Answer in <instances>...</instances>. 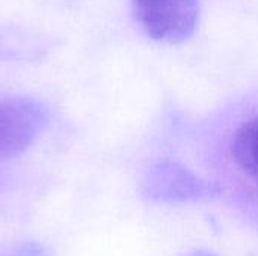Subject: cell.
Wrapping results in <instances>:
<instances>
[{"instance_id":"obj_4","label":"cell","mask_w":258,"mask_h":256,"mask_svg":"<svg viewBox=\"0 0 258 256\" xmlns=\"http://www.w3.org/2000/svg\"><path fill=\"white\" fill-rule=\"evenodd\" d=\"M233 154L237 164L258 181V118L245 122L236 131Z\"/></svg>"},{"instance_id":"obj_2","label":"cell","mask_w":258,"mask_h":256,"mask_svg":"<svg viewBox=\"0 0 258 256\" xmlns=\"http://www.w3.org/2000/svg\"><path fill=\"white\" fill-rule=\"evenodd\" d=\"M45 107L27 98H0V160L24 152L47 125Z\"/></svg>"},{"instance_id":"obj_5","label":"cell","mask_w":258,"mask_h":256,"mask_svg":"<svg viewBox=\"0 0 258 256\" xmlns=\"http://www.w3.org/2000/svg\"><path fill=\"white\" fill-rule=\"evenodd\" d=\"M187 256H216L215 253H212V252H207V250H197V252H194V253H190V255Z\"/></svg>"},{"instance_id":"obj_1","label":"cell","mask_w":258,"mask_h":256,"mask_svg":"<svg viewBox=\"0 0 258 256\" xmlns=\"http://www.w3.org/2000/svg\"><path fill=\"white\" fill-rule=\"evenodd\" d=\"M135 15L151 38L166 42L187 39L198 21V0H133Z\"/></svg>"},{"instance_id":"obj_3","label":"cell","mask_w":258,"mask_h":256,"mask_svg":"<svg viewBox=\"0 0 258 256\" xmlns=\"http://www.w3.org/2000/svg\"><path fill=\"white\" fill-rule=\"evenodd\" d=\"M145 192L151 199L160 202H186L212 198L216 187L198 180L175 163H160L148 174Z\"/></svg>"}]
</instances>
